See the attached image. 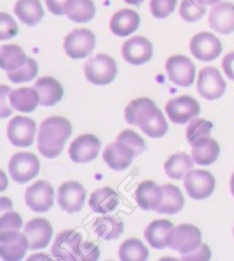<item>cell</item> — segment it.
<instances>
[{
  "instance_id": "obj_32",
  "label": "cell",
  "mask_w": 234,
  "mask_h": 261,
  "mask_svg": "<svg viewBox=\"0 0 234 261\" xmlns=\"http://www.w3.org/2000/svg\"><path fill=\"white\" fill-rule=\"evenodd\" d=\"M93 229L102 240H115L124 232V222L116 217L98 218L93 223Z\"/></svg>"
},
{
  "instance_id": "obj_3",
  "label": "cell",
  "mask_w": 234,
  "mask_h": 261,
  "mask_svg": "<svg viewBox=\"0 0 234 261\" xmlns=\"http://www.w3.org/2000/svg\"><path fill=\"white\" fill-rule=\"evenodd\" d=\"M40 163L34 153H15L8 163V171L12 179L17 184H26L39 173Z\"/></svg>"
},
{
  "instance_id": "obj_31",
  "label": "cell",
  "mask_w": 234,
  "mask_h": 261,
  "mask_svg": "<svg viewBox=\"0 0 234 261\" xmlns=\"http://www.w3.org/2000/svg\"><path fill=\"white\" fill-rule=\"evenodd\" d=\"M65 15L76 23H87L95 16V5L93 0H68Z\"/></svg>"
},
{
  "instance_id": "obj_46",
  "label": "cell",
  "mask_w": 234,
  "mask_h": 261,
  "mask_svg": "<svg viewBox=\"0 0 234 261\" xmlns=\"http://www.w3.org/2000/svg\"><path fill=\"white\" fill-rule=\"evenodd\" d=\"M48 11L54 15L62 16L65 15V5L68 0H45Z\"/></svg>"
},
{
  "instance_id": "obj_44",
  "label": "cell",
  "mask_w": 234,
  "mask_h": 261,
  "mask_svg": "<svg viewBox=\"0 0 234 261\" xmlns=\"http://www.w3.org/2000/svg\"><path fill=\"white\" fill-rule=\"evenodd\" d=\"M100 258V249L95 243H91L88 241H83L81 245V251H80V260L85 261H96Z\"/></svg>"
},
{
  "instance_id": "obj_47",
  "label": "cell",
  "mask_w": 234,
  "mask_h": 261,
  "mask_svg": "<svg viewBox=\"0 0 234 261\" xmlns=\"http://www.w3.org/2000/svg\"><path fill=\"white\" fill-rule=\"evenodd\" d=\"M222 67L228 79L234 81V52L226 54L222 61Z\"/></svg>"
},
{
  "instance_id": "obj_16",
  "label": "cell",
  "mask_w": 234,
  "mask_h": 261,
  "mask_svg": "<svg viewBox=\"0 0 234 261\" xmlns=\"http://www.w3.org/2000/svg\"><path fill=\"white\" fill-rule=\"evenodd\" d=\"M153 54V46L143 36H136L125 41L121 55L126 62L133 65H142L150 61Z\"/></svg>"
},
{
  "instance_id": "obj_6",
  "label": "cell",
  "mask_w": 234,
  "mask_h": 261,
  "mask_svg": "<svg viewBox=\"0 0 234 261\" xmlns=\"http://www.w3.org/2000/svg\"><path fill=\"white\" fill-rule=\"evenodd\" d=\"M27 249H30V244L25 234H21L18 230L0 232V257L3 260H22Z\"/></svg>"
},
{
  "instance_id": "obj_49",
  "label": "cell",
  "mask_w": 234,
  "mask_h": 261,
  "mask_svg": "<svg viewBox=\"0 0 234 261\" xmlns=\"http://www.w3.org/2000/svg\"><path fill=\"white\" fill-rule=\"evenodd\" d=\"M200 3H202L203 5H215L219 3V0H199Z\"/></svg>"
},
{
  "instance_id": "obj_33",
  "label": "cell",
  "mask_w": 234,
  "mask_h": 261,
  "mask_svg": "<svg viewBox=\"0 0 234 261\" xmlns=\"http://www.w3.org/2000/svg\"><path fill=\"white\" fill-rule=\"evenodd\" d=\"M26 55L20 46L3 45L0 48V67L5 71H14L20 69L26 62Z\"/></svg>"
},
{
  "instance_id": "obj_36",
  "label": "cell",
  "mask_w": 234,
  "mask_h": 261,
  "mask_svg": "<svg viewBox=\"0 0 234 261\" xmlns=\"http://www.w3.org/2000/svg\"><path fill=\"white\" fill-rule=\"evenodd\" d=\"M213 128V124L209 123L208 120L202 118H194L192 119V122L189 124V126L186 127V139L187 141L191 143V146H193L200 140L209 137L210 130Z\"/></svg>"
},
{
  "instance_id": "obj_45",
  "label": "cell",
  "mask_w": 234,
  "mask_h": 261,
  "mask_svg": "<svg viewBox=\"0 0 234 261\" xmlns=\"http://www.w3.org/2000/svg\"><path fill=\"white\" fill-rule=\"evenodd\" d=\"M210 257H212V252H210V250L208 248V245L206 244H201L198 249L192 251L190 253H186V254H181V259L182 260H209Z\"/></svg>"
},
{
  "instance_id": "obj_28",
  "label": "cell",
  "mask_w": 234,
  "mask_h": 261,
  "mask_svg": "<svg viewBox=\"0 0 234 261\" xmlns=\"http://www.w3.org/2000/svg\"><path fill=\"white\" fill-rule=\"evenodd\" d=\"M120 203V197L114 189L110 187H104L96 189L91 195L90 206L94 212L97 213H109L114 211Z\"/></svg>"
},
{
  "instance_id": "obj_39",
  "label": "cell",
  "mask_w": 234,
  "mask_h": 261,
  "mask_svg": "<svg viewBox=\"0 0 234 261\" xmlns=\"http://www.w3.org/2000/svg\"><path fill=\"white\" fill-rule=\"evenodd\" d=\"M116 141L127 144V146L134 151L135 157L142 155V153L147 150V143H145L144 140L140 138L135 130L132 129L123 130V132L116 137Z\"/></svg>"
},
{
  "instance_id": "obj_20",
  "label": "cell",
  "mask_w": 234,
  "mask_h": 261,
  "mask_svg": "<svg viewBox=\"0 0 234 261\" xmlns=\"http://www.w3.org/2000/svg\"><path fill=\"white\" fill-rule=\"evenodd\" d=\"M24 234L29 240L30 250L44 249L49 244L53 236V227L43 218L32 219L24 228Z\"/></svg>"
},
{
  "instance_id": "obj_42",
  "label": "cell",
  "mask_w": 234,
  "mask_h": 261,
  "mask_svg": "<svg viewBox=\"0 0 234 261\" xmlns=\"http://www.w3.org/2000/svg\"><path fill=\"white\" fill-rule=\"evenodd\" d=\"M17 32L18 28L15 20L7 13H0V40L12 39Z\"/></svg>"
},
{
  "instance_id": "obj_25",
  "label": "cell",
  "mask_w": 234,
  "mask_h": 261,
  "mask_svg": "<svg viewBox=\"0 0 234 261\" xmlns=\"http://www.w3.org/2000/svg\"><path fill=\"white\" fill-rule=\"evenodd\" d=\"M135 198L140 208L157 211L162 200V187L153 181H144L137 187Z\"/></svg>"
},
{
  "instance_id": "obj_29",
  "label": "cell",
  "mask_w": 234,
  "mask_h": 261,
  "mask_svg": "<svg viewBox=\"0 0 234 261\" xmlns=\"http://www.w3.org/2000/svg\"><path fill=\"white\" fill-rule=\"evenodd\" d=\"M219 152L221 148L216 140L207 137L193 144L192 160L199 165H210L217 161Z\"/></svg>"
},
{
  "instance_id": "obj_17",
  "label": "cell",
  "mask_w": 234,
  "mask_h": 261,
  "mask_svg": "<svg viewBox=\"0 0 234 261\" xmlns=\"http://www.w3.org/2000/svg\"><path fill=\"white\" fill-rule=\"evenodd\" d=\"M36 135V123L34 120L16 116L7 126V137L15 147H29L34 143Z\"/></svg>"
},
{
  "instance_id": "obj_27",
  "label": "cell",
  "mask_w": 234,
  "mask_h": 261,
  "mask_svg": "<svg viewBox=\"0 0 234 261\" xmlns=\"http://www.w3.org/2000/svg\"><path fill=\"white\" fill-rule=\"evenodd\" d=\"M9 102L14 109L22 113H31L40 105L38 92L34 87H22L14 90L8 94Z\"/></svg>"
},
{
  "instance_id": "obj_10",
  "label": "cell",
  "mask_w": 234,
  "mask_h": 261,
  "mask_svg": "<svg viewBox=\"0 0 234 261\" xmlns=\"http://www.w3.org/2000/svg\"><path fill=\"white\" fill-rule=\"evenodd\" d=\"M184 186L192 199L202 200L208 198L215 189V179L213 174L204 170L190 171L186 174Z\"/></svg>"
},
{
  "instance_id": "obj_21",
  "label": "cell",
  "mask_w": 234,
  "mask_h": 261,
  "mask_svg": "<svg viewBox=\"0 0 234 261\" xmlns=\"http://www.w3.org/2000/svg\"><path fill=\"white\" fill-rule=\"evenodd\" d=\"M135 157L134 151L127 144L120 141L109 144L103 152V160L114 171H124L132 164Z\"/></svg>"
},
{
  "instance_id": "obj_30",
  "label": "cell",
  "mask_w": 234,
  "mask_h": 261,
  "mask_svg": "<svg viewBox=\"0 0 234 261\" xmlns=\"http://www.w3.org/2000/svg\"><path fill=\"white\" fill-rule=\"evenodd\" d=\"M161 187L162 200L157 212L160 214H175L180 212L185 203L180 188L174 185H163Z\"/></svg>"
},
{
  "instance_id": "obj_24",
  "label": "cell",
  "mask_w": 234,
  "mask_h": 261,
  "mask_svg": "<svg viewBox=\"0 0 234 261\" xmlns=\"http://www.w3.org/2000/svg\"><path fill=\"white\" fill-rule=\"evenodd\" d=\"M40 97V105L51 107L57 105L62 100L64 91L58 81L53 77H41L35 83L34 86Z\"/></svg>"
},
{
  "instance_id": "obj_23",
  "label": "cell",
  "mask_w": 234,
  "mask_h": 261,
  "mask_svg": "<svg viewBox=\"0 0 234 261\" xmlns=\"http://www.w3.org/2000/svg\"><path fill=\"white\" fill-rule=\"evenodd\" d=\"M140 24L139 14L134 9L124 8L113 14L110 21V29L115 36L127 37L134 34Z\"/></svg>"
},
{
  "instance_id": "obj_13",
  "label": "cell",
  "mask_w": 234,
  "mask_h": 261,
  "mask_svg": "<svg viewBox=\"0 0 234 261\" xmlns=\"http://www.w3.org/2000/svg\"><path fill=\"white\" fill-rule=\"evenodd\" d=\"M55 192L53 186L47 181H37L25 192L27 207L35 212H46L53 207Z\"/></svg>"
},
{
  "instance_id": "obj_41",
  "label": "cell",
  "mask_w": 234,
  "mask_h": 261,
  "mask_svg": "<svg viewBox=\"0 0 234 261\" xmlns=\"http://www.w3.org/2000/svg\"><path fill=\"white\" fill-rule=\"evenodd\" d=\"M177 0H150L149 7L152 16L156 18H167L174 13Z\"/></svg>"
},
{
  "instance_id": "obj_34",
  "label": "cell",
  "mask_w": 234,
  "mask_h": 261,
  "mask_svg": "<svg viewBox=\"0 0 234 261\" xmlns=\"http://www.w3.org/2000/svg\"><path fill=\"white\" fill-rule=\"evenodd\" d=\"M193 169L192 158L184 152H177L166 162L165 171L170 179L182 180Z\"/></svg>"
},
{
  "instance_id": "obj_8",
  "label": "cell",
  "mask_w": 234,
  "mask_h": 261,
  "mask_svg": "<svg viewBox=\"0 0 234 261\" xmlns=\"http://www.w3.org/2000/svg\"><path fill=\"white\" fill-rule=\"evenodd\" d=\"M190 50L195 59L202 62H210L221 55L223 46L215 35L210 32H200L191 39Z\"/></svg>"
},
{
  "instance_id": "obj_12",
  "label": "cell",
  "mask_w": 234,
  "mask_h": 261,
  "mask_svg": "<svg viewBox=\"0 0 234 261\" xmlns=\"http://www.w3.org/2000/svg\"><path fill=\"white\" fill-rule=\"evenodd\" d=\"M201 240L202 235L198 227L190 223H183L174 229L169 248L177 251L180 254H186L198 249L202 244Z\"/></svg>"
},
{
  "instance_id": "obj_1",
  "label": "cell",
  "mask_w": 234,
  "mask_h": 261,
  "mask_svg": "<svg viewBox=\"0 0 234 261\" xmlns=\"http://www.w3.org/2000/svg\"><path fill=\"white\" fill-rule=\"evenodd\" d=\"M72 126L67 118L55 116L45 119L39 126L38 150L46 158H55L63 151L64 144L71 137Z\"/></svg>"
},
{
  "instance_id": "obj_50",
  "label": "cell",
  "mask_w": 234,
  "mask_h": 261,
  "mask_svg": "<svg viewBox=\"0 0 234 261\" xmlns=\"http://www.w3.org/2000/svg\"><path fill=\"white\" fill-rule=\"evenodd\" d=\"M231 192H232V194L234 196V173H233L232 179H231Z\"/></svg>"
},
{
  "instance_id": "obj_26",
  "label": "cell",
  "mask_w": 234,
  "mask_h": 261,
  "mask_svg": "<svg viewBox=\"0 0 234 261\" xmlns=\"http://www.w3.org/2000/svg\"><path fill=\"white\" fill-rule=\"evenodd\" d=\"M14 13L23 24L27 27L39 24L45 15L39 0H17L14 7Z\"/></svg>"
},
{
  "instance_id": "obj_38",
  "label": "cell",
  "mask_w": 234,
  "mask_h": 261,
  "mask_svg": "<svg viewBox=\"0 0 234 261\" xmlns=\"http://www.w3.org/2000/svg\"><path fill=\"white\" fill-rule=\"evenodd\" d=\"M38 74V64L34 59L27 58L24 65L14 71H7V77L11 82L15 84L31 82Z\"/></svg>"
},
{
  "instance_id": "obj_7",
  "label": "cell",
  "mask_w": 234,
  "mask_h": 261,
  "mask_svg": "<svg viewBox=\"0 0 234 261\" xmlns=\"http://www.w3.org/2000/svg\"><path fill=\"white\" fill-rule=\"evenodd\" d=\"M198 92L206 100L214 101L222 97L226 90V82L224 81L218 69L206 67L201 69L198 77Z\"/></svg>"
},
{
  "instance_id": "obj_18",
  "label": "cell",
  "mask_w": 234,
  "mask_h": 261,
  "mask_svg": "<svg viewBox=\"0 0 234 261\" xmlns=\"http://www.w3.org/2000/svg\"><path fill=\"white\" fill-rule=\"evenodd\" d=\"M158 108L152 100L147 97L134 100L126 107L125 119L129 125L143 128L156 116Z\"/></svg>"
},
{
  "instance_id": "obj_4",
  "label": "cell",
  "mask_w": 234,
  "mask_h": 261,
  "mask_svg": "<svg viewBox=\"0 0 234 261\" xmlns=\"http://www.w3.org/2000/svg\"><path fill=\"white\" fill-rule=\"evenodd\" d=\"M95 35L88 29H74L64 38L63 47L69 58L78 60L87 58L95 48Z\"/></svg>"
},
{
  "instance_id": "obj_51",
  "label": "cell",
  "mask_w": 234,
  "mask_h": 261,
  "mask_svg": "<svg viewBox=\"0 0 234 261\" xmlns=\"http://www.w3.org/2000/svg\"><path fill=\"white\" fill-rule=\"evenodd\" d=\"M233 232H234V229H233Z\"/></svg>"
},
{
  "instance_id": "obj_9",
  "label": "cell",
  "mask_w": 234,
  "mask_h": 261,
  "mask_svg": "<svg viewBox=\"0 0 234 261\" xmlns=\"http://www.w3.org/2000/svg\"><path fill=\"white\" fill-rule=\"evenodd\" d=\"M166 71L170 81L177 86L189 87L194 82L195 65L184 55H174L168 59Z\"/></svg>"
},
{
  "instance_id": "obj_15",
  "label": "cell",
  "mask_w": 234,
  "mask_h": 261,
  "mask_svg": "<svg viewBox=\"0 0 234 261\" xmlns=\"http://www.w3.org/2000/svg\"><path fill=\"white\" fill-rule=\"evenodd\" d=\"M86 189L76 181H68L61 185L57 202L60 207L68 213L79 212L85 205Z\"/></svg>"
},
{
  "instance_id": "obj_11",
  "label": "cell",
  "mask_w": 234,
  "mask_h": 261,
  "mask_svg": "<svg viewBox=\"0 0 234 261\" xmlns=\"http://www.w3.org/2000/svg\"><path fill=\"white\" fill-rule=\"evenodd\" d=\"M166 113L172 123L183 125L200 114L199 102L192 96L183 95L168 101Z\"/></svg>"
},
{
  "instance_id": "obj_40",
  "label": "cell",
  "mask_w": 234,
  "mask_h": 261,
  "mask_svg": "<svg viewBox=\"0 0 234 261\" xmlns=\"http://www.w3.org/2000/svg\"><path fill=\"white\" fill-rule=\"evenodd\" d=\"M140 129H142L143 132L150 138H153V139L162 138L163 135L167 133L168 124H167L166 118L163 117L161 110L158 109L156 116L152 118L151 122H150L148 125H145V126Z\"/></svg>"
},
{
  "instance_id": "obj_43",
  "label": "cell",
  "mask_w": 234,
  "mask_h": 261,
  "mask_svg": "<svg viewBox=\"0 0 234 261\" xmlns=\"http://www.w3.org/2000/svg\"><path fill=\"white\" fill-rule=\"evenodd\" d=\"M23 226L21 216L14 211H9L3 214L0 219V232L8 230H20Z\"/></svg>"
},
{
  "instance_id": "obj_2",
  "label": "cell",
  "mask_w": 234,
  "mask_h": 261,
  "mask_svg": "<svg viewBox=\"0 0 234 261\" xmlns=\"http://www.w3.org/2000/svg\"><path fill=\"white\" fill-rule=\"evenodd\" d=\"M85 76L95 85H107L114 81L118 67L113 59L106 54H97L85 63Z\"/></svg>"
},
{
  "instance_id": "obj_48",
  "label": "cell",
  "mask_w": 234,
  "mask_h": 261,
  "mask_svg": "<svg viewBox=\"0 0 234 261\" xmlns=\"http://www.w3.org/2000/svg\"><path fill=\"white\" fill-rule=\"evenodd\" d=\"M124 2L129 5H134V6H138V5L142 4L144 0H124Z\"/></svg>"
},
{
  "instance_id": "obj_5",
  "label": "cell",
  "mask_w": 234,
  "mask_h": 261,
  "mask_svg": "<svg viewBox=\"0 0 234 261\" xmlns=\"http://www.w3.org/2000/svg\"><path fill=\"white\" fill-rule=\"evenodd\" d=\"M82 235L76 230L60 232L54 242L51 253L55 258L67 261H79L82 245Z\"/></svg>"
},
{
  "instance_id": "obj_19",
  "label": "cell",
  "mask_w": 234,
  "mask_h": 261,
  "mask_svg": "<svg viewBox=\"0 0 234 261\" xmlns=\"http://www.w3.org/2000/svg\"><path fill=\"white\" fill-rule=\"evenodd\" d=\"M208 22L212 29L222 35L234 32V4L222 2L210 9Z\"/></svg>"
},
{
  "instance_id": "obj_22",
  "label": "cell",
  "mask_w": 234,
  "mask_h": 261,
  "mask_svg": "<svg viewBox=\"0 0 234 261\" xmlns=\"http://www.w3.org/2000/svg\"><path fill=\"white\" fill-rule=\"evenodd\" d=\"M174 225L168 220H154L145 229V239L154 249L161 250L170 246Z\"/></svg>"
},
{
  "instance_id": "obj_14",
  "label": "cell",
  "mask_w": 234,
  "mask_h": 261,
  "mask_svg": "<svg viewBox=\"0 0 234 261\" xmlns=\"http://www.w3.org/2000/svg\"><path fill=\"white\" fill-rule=\"evenodd\" d=\"M102 143L100 139L93 134H83L73 140L69 148V156L74 163L83 164L98 156L101 151Z\"/></svg>"
},
{
  "instance_id": "obj_37",
  "label": "cell",
  "mask_w": 234,
  "mask_h": 261,
  "mask_svg": "<svg viewBox=\"0 0 234 261\" xmlns=\"http://www.w3.org/2000/svg\"><path fill=\"white\" fill-rule=\"evenodd\" d=\"M206 14V5L199 0H182L180 15L185 22L193 23L201 20Z\"/></svg>"
},
{
  "instance_id": "obj_35",
  "label": "cell",
  "mask_w": 234,
  "mask_h": 261,
  "mask_svg": "<svg viewBox=\"0 0 234 261\" xmlns=\"http://www.w3.org/2000/svg\"><path fill=\"white\" fill-rule=\"evenodd\" d=\"M118 255L123 261H144L149 257V250L142 241L129 239L120 245Z\"/></svg>"
}]
</instances>
